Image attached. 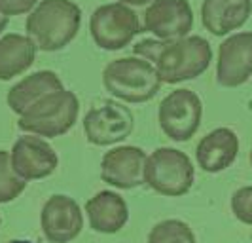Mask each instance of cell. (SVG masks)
Wrapping results in <instances>:
<instances>
[{
  "label": "cell",
  "instance_id": "obj_9",
  "mask_svg": "<svg viewBox=\"0 0 252 243\" xmlns=\"http://www.w3.org/2000/svg\"><path fill=\"white\" fill-rule=\"evenodd\" d=\"M13 171L23 180H42L53 175L59 166V156L44 137L25 133L17 137L10 152Z\"/></svg>",
  "mask_w": 252,
  "mask_h": 243
},
{
  "label": "cell",
  "instance_id": "obj_8",
  "mask_svg": "<svg viewBox=\"0 0 252 243\" xmlns=\"http://www.w3.org/2000/svg\"><path fill=\"white\" fill-rule=\"evenodd\" d=\"M84 135L95 146H110L126 141L133 133L135 118L126 104L118 101H104L93 106L84 116Z\"/></svg>",
  "mask_w": 252,
  "mask_h": 243
},
{
  "label": "cell",
  "instance_id": "obj_15",
  "mask_svg": "<svg viewBox=\"0 0 252 243\" xmlns=\"http://www.w3.org/2000/svg\"><path fill=\"white\" fill-rule=\"evenodd\" d=\"M252 15V0H203L201 23L213 36H227Z\"/></svg>",
  "mask_w": 252,
  "mask_h": 243
},
{
  "label": "cell",
  "instance_id": "obj_13",
  "mask_svg": "<svg viewBox=\"0 0 252 243\" xmlns=\"http://www.w3.org/2000/svg\"><path fill=\"white\" fill-rule=\"evenodd\" d=\"M148 154L139 146H114L102 156L101 179L120 190H131L144 184V166Z\"/></svg>",
  "mask_w": 252,
  "mask_h": 243
},
{
  "label": "cell",
  "instance_id": "obj_3",
  "mask_svg": "<svg viewBox=\"0 0 252 243\" xmlns=\"http://www.w3.org/2000/svg\"><path fill=\"white\" fill-rule=\"evenodd\" d=\"M161 78L156 67L137 55L114 59L102 70V86L120 101L140 103L152 101L161 90Z\"/></svg>",
  "mask_w": 252,
  "mask_h": 243
},
{
  "label": "cell",
  "instance_id": "obj_1",
  "mask_svg": "<svg viewBox=\"0 0 252 243\" xmlns=\"http://www.w3.org/2000/svg\"><path fill=\"white\" fill-rule=\"evenodd\" d=\"M135 55L150 61L165 84H180L199 78L211 67L213 48L209 40L191 35L180 40H140Z\"/></svg>",
  "mask_w": 252,
  "mask_h": 243
},
{
  "label": "cell",
  "instance_id": "obj_11",
  "mask_svg": "<svg viewBox=\"0 0 252 243\" xmlns=\"http://www.w3.org/2000/svg\"><path fill=\"white\" fill-rule=\"evenodd\" d=\"M144 31L158 40H180L193 29V10L188 0H154L144 12Z\"/></svg>",
  "mask_w": 252,
  "mask_h": 243
},
{
  "label": "cell",
  "instance_id": "obj_2",
  "mask_svg": "<svg viewBox=\"0 0 252 243\" xmlns=\"http://www.w3.org/2000/svg\"><path fill=\"white\" fill-rule=\"evenodd\" d=\"M82 10L74 0H40L27 15V36L42 51H59L78 36Z\"/></svg>",
  "mask_w": 252,
  "mask_h": 243
},
{
  "label": "cell",
  "instance_id": "obj_24",
  "mask_svg": "<svg viewBox=\"0 0 252 243\" xmlns=\"http://www.w3.org/2000/svg\"><path fill=\"white\" fill-rule=\"evenodd\" d=\"M8 23H10V17H8V15H4V13L0 12V35H2L4 31H6Z\"/></svg>",
  "mask_w": 252,
  "mask_h": 243
},
{
  "label": "cell",
  "instance_id": "obj_14",
  "mask_svg": "<svg viewBox=\"0 0 252 243\" xmlns=\"http://www.w3.org/2000/svg\"><path fill=\"white\" fill-rule=\"evenodd\" d=\"M239 156V137L233 129L216 128L207 133L195 148V162L207 173H220Z\"/></svg>",
  "mask_w": 252,
  "mask_h": 243
},
{
  "label": "cell",
  "instance_id": "obj_12",
  "mask_svg": "<svg viewBox=\"0 0 252 243\" xmlns=\"http://www.w3.org/2000/svg\"><path fill=\"white\" fill-rule=\"evenodd\" d=\"M40 226L50 243H70L84 228V215L74 198L53 194L42 207Z\"/></svg>",
  "mask_w": 252,
  "mask_h": 243
},
{
  "label": "cell",
  "instance_id": "obj_26",
  "mask_svg": "<svg viewBox=\"0 0 252 243\" xmlns=\"http://www.w3.org/2000/svg\"><path fill=\"white\" fill-rule=\"evenodd\" d=\"M251 167H252V150H251Z\"/></svg>",
  "mask_w": 252,
  "mask_h": 243
},
{
  "label": "cell",
  "instance_id": "obj_22",
  "mask_svg": "<svg viewBox=\"0 0 252 243\" xmlns=\"http://www.w3.org/2000/svg\"><path fill=\"white\" fill-rule=\"evenodd\" d=\"M38 2L40 0H0V12L8 17L23 15V13L32 12Z\"/></svg>",
  "mask_w": 252,
  "mask_h": 243
},
{
  "label": "cell",
  "instance_id": "obj_17",
  "mask_svg": "<svg viewBox=\"0 0 252 243\" xmlns=\"http://www.w3.org/2000/svg\"><path fill=\"white\" fill-rule=\"evenodd\" d=\"M59 90H64V86L53 70H38L13 84L6 95V103L13 114L21 116L32 103Z\"/></svg>",
  "mask_w": 252,
  "mask_h": 243
},
{
  "label": "cell",
  "instance_id": "obj_25",
  "mask_svg": "<svg viewBox=\"0 0 252 243\" xmlns=\"http://www.w3.org/2000/svg\"><path fill=\"white\" fill-rule=\"evenodd\" d=\"M10 243H31V242H23V240H15V242H10Z\"/></svg>",
  "mask_w": 252,
  "mask_h": 243
},
{
  "label": "cell",
  "instance_id": "obj_10",
  "mask_svg": "<svg viewBox=\"0 0 252 243\" xmlns=\"http://www.w3.org/2000/svg\"><path fill=\"white\" fill-rule=\"evenodd\" d=\"M252 76V31L229 35L218 46L216 82L222 88H239Z\"/></svg>",
  "mask_w": 252,
  "mask_h": 243
},
{
  "label": "cell",
  "instance_id": "obj_16",
  "mask_svg": "<svg viewBox=\"0 0 252 243\" xmlns=\"http://www.w3.org/2000/svg\"><path fill=\"white\" fill-rule=\"evenodd\" d=\"M86 215L91 230L99 234H116L127 224L129 207L118 192L102 190L86 202Z\"/></svg>",
  "mask_w": 252,
  "mask_h": 243
},
{
  "label": "cell",
  "instance_id": "obj_5",
  "mask_svg": "<svg viewBox=\"0 0 252 243\" xmlns=\"http://www.w3.org/2000/svg\"><path fill=\"white\" fill-rule=\"evenodd\" d=\"M195 182V167L189 156L173 146L156 148L146 158L144 184L159 196L180 198L191 190Z\"/></svg>",
  "mask_w": 252,
  "mask_h": 243
},
{
  "label": "cell",
  "instance_id": "obj_21",
  "mask_svg": "<svg viewBox=\"0 0 252 243\" xmlns=\"http://www.w3.org/2000/svg\"><path fill=\"white\" fill-rule=\"evenodd\" d=\"M231 213L235 218L252 226V186H241L231 196Z\"/></svg>",
  "mask_w": 252,
  "mask_h": 243
},
{
  "label": "cell",
  "instance_id": "obj_6",
  "mask_svg": "<svg viewBox=\"0 0 252 243\" xmlns=\"http://www.w3.org/2000/svg\"><path fill=\"white\" fill-rule=\"evenodd\" d=\"M142 31L137 12L120 0L99 6L89 19V35L104 51L124 50Z\"/></svg>",
  "mask_w": 252,
  "mask_h": 243
},
{
  "label": "cell",
  "instance_id": "obj_7",
  "mask_svg": "<svg viewBox=\"0 0 252 243\" xmlns=\"http://www.w3.org/2000/svg\"><path fill=\"white\" fill-rule=\"evenodd\" d=\"M203 103L195 91L173 90L159 103L158 122L165 135L175 142L189 141L201 126Z\"/></svg>",
  "mask_w": 252,
  "mask_h": 243
},
{
  "label": "cell",
  "instance_id": "obj_23",
  "mask_svg": "<svg viewBox=\"0 0 252 243\" xmlns=\"http://www.w3.org/2000/svg\"><path fill=\"white\" fill-rule=\"evenodd\" d=\"M120 2H124V4L131 6V8H139V6H148L154 0H120Z\"/></svg>",
  "mask_w": 252,
  "mask_h": 243
},
{
  "label": "cell",
  "instance_id": "obj_27",
  "mask_svg": "<svg viewBox=\"0 0 252 243\" xmlns=\"http://www.w3.org/2000/svg\"><path fill=\"white\" fill-rule=\"evenodd\" d=\"M0 224H2V217H0Z\"/></svg>",
  "mask_w": 252,
  "mask_h": 243
},
{
  "label": "cell",
  "instance_id": "obj_19",
  "mask_svg": "<svg viewBox=\"0 0 252 243\" xmlns=\"http://www.w3.org/2000/svg\"><path fill=\"white\" fill-rule=\"evenodd\" d=\"M148 243H197L195 234L184 220L167 218L158 222L148 234Z\"/></svg>",
  "mask_w": 252,
  "mask_h": 243
},
{
  "label": "cell",
  "instance_id": "obj_20",
  "mask_svg": "<svg viewBox=\"0 0 252 243\" xmlns=\"http://www.w3.org/2000/svg\"><path fill=\"white\" fill-rule=\"evenodd\" d=\"M27 180H23L12 167L10 152L0 150V204H10L25 192Z\"/></svg>",
  "mask_w": 252,
  "mask_h": 243
},
{
  "label": "cell",
  "instance_id": "obj_18",
  "mask_svg": "<svg viewBox=\"0 0 252 243\" xmlns=\"http://www.w3.org/2000/svg\"><path fill=\"white\" fill-rule=\"evenodd\" d=\"M36 44L27 35L10 33L0 38V82L27 72L36 61Z\"/></svg>",
  "mask_w": 252,
  "mask_h": 243
},
{
  "label": "cell",
  "instance_id": "obj_4",
  "mask_svg": "<svg viewBox=\"0 0 252 243\" xmlns=\"http://www.w3.org/2000/svg\"><path fill=\"white\" fill-rule=\"evenodd\" d=\"M80 114L78 95L70 90H59L32 103L17 118V128L44 139H55L74 128Z\"/></svg>",
  "mask_w": 252,
  "mask_h": 243
}]
</instances>
